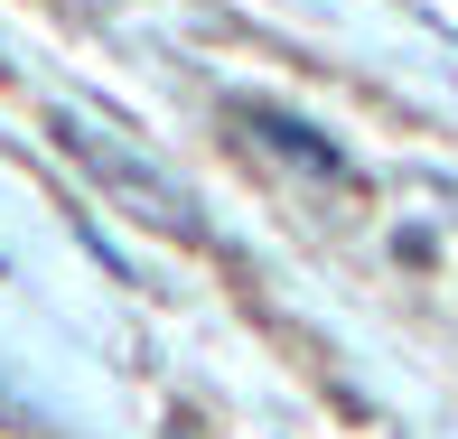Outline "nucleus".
<instances>
[{
    "label": "nucleus",
    "mask_w": 458,
    "mask_h": 439,
    "mask_svg": "<svg viewBox=\"0 0 458 439\" xmlns=\"http://www.w3.org/2000/svg\"><path fill=\"white\" fill-rule=\"evenodd\" d=\"M169 439H206V430H197V421H169Z\"/></svg>",
    "instance_id": "nucleus-3"
},
{
    "label": "nucleus",
    "mask_w": 458,
    "mask_h": 439,
    "mask_svg": "<svg viewBox=\"0 0 458 439\" xmlns=\"http://www.w3.org/2000/svg\"><path fill=\"white\" fill-rule=\"evenodd\" d=\"M56 140H66V159L103 187V206H113V215H131L140 234H178V243L206 234L197 197H187V187L159 169V159L122 131V122H94V113H75V103H66V113H56Z\"/></svg>",
    "instance_id": "nucleus-1"
},
{
    "label": "nucleus",
    "mask_w": 458,
    "mask_h": 439,
    "mask_svg": "<svg viewBox=\"0 0 458 439\" xmlns=\"http://www.w3.org/2000/svg\"><path fill=\"white\" fill-rule=\"evenodd\" d=\"M234 131H243V140H262V150H272V159H290V169H300V178H327V187H356V169H346V150H327V140L309 131V122H290L281 103H243V113H234Z\"/></svg>",
    "instance_id": "nucleus-2"
}]
</instances>
